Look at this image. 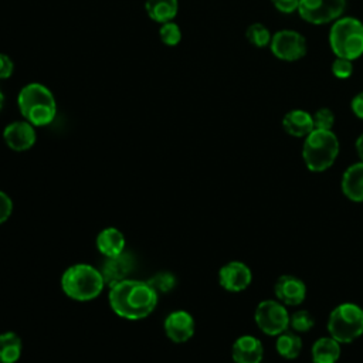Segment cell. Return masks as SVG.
<instances>
[{
    "instance_id": "6da1fadb",
    "label": "cell",
    "mask_w": 363,
    "mask_h": 363,
    "mask_svg": "<svg viewBox=\"0 0 363 363\" xmlns=\"http://www.w3.org/2000/svg\"><path fill=\"white\" fill-rule=\"evenodd\" d=\"M157 303V292L147 281L123 279L109 291V305L121 318L138 320L153 312Z\"/></svg>"
},
{
    "instance_id": "7a4b0ae2",
    "label": "cell",
    "mask_w": 363,
    "mask_h": 363,
    "mask_svg": "<svg viewBox=\"0 0 363 363\" xmlns=\"http://www.w3.org/2000/svg\"><path fill=\"white\" fill-rule=\"evenodd\" d=\"M17 106L21 116L34 126L50 125L57 113L54 94L38 82H30L20 89Z\"/></svg>"
},
{
    "instance_id": "3957f363",
    "label": "cell",
    "mask_w": 363,
    "mask_h": 363,
    "mask_svg": "<svg viewBox=\"0 0 363 363\" xmlns=\"http://www.w3.org/2000/svg\"><path fill=\"white\" fill-rule=\"evenodd\" d=\"M101 271L88 264H75L65 269L61 277V286L67 296L74 301H91L104 289Z\"/></svg>"
},
{
    "instance_id": "277c9868",
    "label": "cell",
    "mask_w": 363,
    "mask_h": 363,
    "mask_svg": "<svg viewBox=\"0 0 363 363\" xmlns=\"http://www.w3.org/2000/svg\"><path fill=\"white\" fill-rule=\"evenodd\" d=\"M339 155V140L332 130L313 129L303 142L302 157L311 172L320 173L329 169Z\"/></svg>"
},
{
    "instance_id": "5b68a950",
    "label": "cell",
    "mask_w": 363,
    "mask_h": 363,
    "mask_svg": "<svg viewBox=\"0 0 363 363\" xmlns=\"http://www.w3.org/2000/svg\"><path fill=\"white\" fill-rule=\"evenodd\" d=\"M329 45L339 58L356 60L363 54V23L356 17L337 18L329 31Z\"/></svg>"
},
{
    "instance_id": "8992f818",
    "label": "cell",
    "mask_w": 363,
    "mask_h": 363,
    "mask_svg": "<svg viewBox=\"0 0 363 363\" xmlns=\"http://www.w3.org/2000/svg\"><path fill=\"white\" fill-rule=\"evenodd\" d=\"M328 332L339 343H350L363 335V309L352 302L337 305L329 315Z\"/></svg>"
},
{
    "instance_id": "52a82bcc",
    "label": "cell",
    "mask_w": 363,
    "mask_h": 363,
    "mask_svg": "<svg viewBox=\"0 0 363 363\" xmlns=\"http://www.w3.org/2000/svg\"><path fill=\"white\" fill-rule=\"evenodd\" d=\"M254 319L261 332L268 336H278L289 328V313L279 301L265 299L255 308Z\"/></svg>"
},
{
    "instance_id": "ba28073f",
    "label": "cell",
    "mask_w": 363,
    "mask_h": 363,
    "mask_svg": "<svg viewBox=\"0 0 363 363\" xmlns=\"http://www.w3.org/2000/svg\"><path fill=\"white\" fill-rule=\"evenodd\" d=\"M346 9V0H299V16L315 26L328 24L340 18Z\"/></svg>"
},
{
    "instance_id": "9c48e42d",
    "label": "cell",
    "mask_w": 363,
    "mask_h": 363,
    "mask_svg": "<svg viewBox=\"0 0 363 363\" xmlns=\"http://www.w3.org/2000/svg\"><path fill=\"white\" fill-rule=\"evenodd\" d=\"M269 50L281 61H298L306 54V40L295 30H279L272 35Z\"/></svg>"
},
{
    "instance_id": "30bf717a",
    "label": "cell",
    "mask_w": 363,
    "mask_h": 363,
    "mask_svg": "<svg viewBox=\"0 0 363 363\" xmlns=\"http://www.w3.org/2000/svg\"><path fill=\"white\" fill-rule=\"evenodd\" d=\"M252 272L241 261H230L218 271V282L228 292H241L250 286Z\"/></svg>"
},
{
    "instance_id": "8fae6325",
    "label": "cell",
    "mask_w": 363,
    "mask_h": 363,
    "mask_svg": "<svg viewBox=\"0 0 363 363\" xmlns=\"http://www.w3.org/2000/svg\"><path fill=\"white\" fill-rule=\"evenodd\" d=\"M3 139L10 149L16 152H24L33 147L37 135L34 130V125L24 119L9 123L3 130Z\"/></svg>"
},
{
    "instance_id": "7c38bea8",
    "label": "cell",
    "mask_w": 363,
    "mask_h": 363,
    "mask_svg": "<svg viewBox=\"0 0 363 363\" xmlns=\"http://www.w3.org/2000/svg\"><path fill=\"white\" fill-rule=\"evenodd\" d=\"M274 292L281 303L296 306L302 303L306 296V285L295 275H281L275 282Z\"/></svg>"
},
{
    "instance_id": "4fadbf2b",
    "label": "cell",
    "mask_w": 363,
    "mask_h": 363,
    "mask_svg": "<svg viewBox=\"0 0 363 363\" xmlns=\"http://www.w3.org/2000/svg\"><path fill=\"white\" fill-rule=\"evenodd\" d=\"M164 332L170 340L183 343L194 333V319L186 311H173L164 319Z\"/></svg>"
},
{
    "instance_id": "5bb4252c",
    "label": "cell",
    "mask_w": 363,
    "mask_h": 363,
    "mask_svg": "<svg viewBox=\"0 0 363 363\" xmlns=\"http://www.w3.org/2000/svg\"><path fill=\"white\" fill-rule=\"evenodd\" d=\"M133 257L125 251L119 255L106 258L101 268V275L104 278L105 285L113 286L115 284L126 279V277L130 274L133 268Z\"/></svg>"
},
{
    "instance_id": "9a60e30c",
    "label": "cell",
    "mask_w": 363,
    "mask_h": 363,
    "mask_svg": "<svg viewBox=\"0 0 363 363\" xmlns=\"http://www.w3.org/2000/svg\"><path fill=\"white\" fill-rule=\"evenodd\" d=\"M231 353L234 363H261L264 346L258 337L244 335L234 342Z\"/></svg>"
},
{
    "instance_id": "2e32d148",
    "label": "cell",
    "mask_w": 363,
    "mask_h": 363,
    "mask_svg": "<svg viewBox=\"0 0 363 363\" xmlns=\"http://www.w3.org/2000/svg\"><path fill=\"white\" fill-rule=\"evenodd\" d=\"M284 130L295 138H306L313 129L312 115L303 109H292L282 118Z\"/></svg>"
},
{
    "instance_id": "e0dca14e",
    "label": "cell",
    "mask_w": 363,
    "mask_h": 363,
    "mask_svg": "<svg viewBox=\"0 0 363 363\" xmlns=\"http://www.w3.org/2000/svg\"><path fill=\"white\" fill-rule=\"evenodd\" d=\"M342 191L354 203H363V162L349 166L342 176Z\"/></svg>"
},
{
    "instance_id": "ac0fdd59",
    "label": "cell",
    "mask_w": 363,
    "mask_h": 363,
    "mask_svg": "<svg viewBox=\"0 0 363 363\" xmlns=\"http://www.w3.org/2000/svg\"><path fill=\"white\" fill-rule=\"evenodd\" d=\"M96 247L106 258L119 255L125 251V237L118 228L108 227L98 234Z\"/></svg>"
},
{
    "instance_id": "d6986e66",
    "label": "cell",
    "mask_w": 363,
    "mask_h": 363,
    "mask_svg": "<svg viewBox=\"0 0 363 363\" xmlns=\"http://www.w3.org/2000/svg\"><path fill=\"white\" fill-rule=\"evenodd\" d=\"M340 343L332 336L318 339L311 350L313 363H336L340 357Z\"/></svg>"
},
{
    "instance_id": "ffe728a7",
    "label": "cell",
    "mask_w": 363,
    "mask_h": 363,
    "mask_svg": "<svg viewBox=\"0 0 363 363\" xmlns=\"http://www.w3.org/2000/svg\"><path fill=\"white\" fill-rule=\"evenodd\" d=\"M145 10L147 16L156 23H167L173 21L179 11L177 0H146Z\"/></svg>"
},
{
    "instance_id": "44dd1931",
    "label": "cell",
    "mask_w": 363,
    "mask_h": 363,
    "mask_svg": "<svg viewBox=\"0 0 363 363\" xmlns=\"http://www.w3.org/2000/svg\"><path fill=\"white\" fill-rule=\"evenodd\" d=\"M275 347L281 357L294 360L299 356V353L302 350V339L294 330L286 329L277 336Z\"/></svg>"
},
{
    "instance_id": "7402d4cb",
    "label": "cell",
    "mask_w": 363,
    "mask_h": 363,
    "mask_svg": "<svg viewBox=\"0 0 363 363\" xmlns=\"http://www.w3.org/2000/svg\"><path fill=\"white\" fill-rule=\"evenodd\" d=\"M21 354V340L13 332L0 335V360L3 363H16Z\"/></svg>"
},
{
    "instance_id": "603a6c76",
    "label": "cell",
    "mask_w": 363,
    "mask_h": 363,
    "mask_svg": "<svg viewBox=\"0 0 363 363\" xmlns=\"http://www.w3.org/2000/svg\"><path fill=\"white\" fill-rule=\"evenodd\" d=\"M245 37H247L248 43L257 48H264V47L269 45L271 38H272L269 30L261 23L251 24L245 31Z\"/></svg>"
},
{
    "instance_id": "cb8c5ba5",
    "label": "cell",
    "mask_w": 363,
    "mask_h": 363,
    "mask_svg": "<svg viewBox=\"0 0 363 363\" xmlns=\"http://www.w3.org/2000/svg\"><path fill=\"white\" fill-rule=\"evenodd\" d=\"M159 38L160 41L164 44V45H169V47H174L180 43L182 40V30L180 27L173 23V21H167V23H163L160 24V28H159Z\"/></svg>"
},
{
    "instance_id": "d4e9b609",
    "label": "cell",
    "mask_w": 363,
    "mask_h": 363,
    "mask_svg": "<svg viewBox=\"0 0 363 363\" xmlns=\"http://www.w3.org/2000/svg\"><path fill=\"white\" fill-rule=\"evenodd\" d=\"M315 325L313 316L308 311H296L289 315V328L294 332H309Z\"/></svg>"
},
{
    "instance_id": "484cf974",
    "label": "cell",
    "mask_w": 363,
    "mask_h": 363,
    "mask_svg": "<svg viewBox=\"0 0 363 363\" xmlns=\"http://www.w3.org/2000/svg\"><path fill=\"white\" fill-rule=\"evenodd\" d=\"M147 284L157 292V294H164L169 292L174 288L176 285V277L170 272H159L147 281Z\"/></svg>"
},
{
    "instance_id": "4316f807",
    "label": "cell",
    "mask_w": 363,
    "mask_h": 363,
    "mask_svg": "<svg viewBox=\"0 0 363 363\" xmlns=\"http://www.w3.org/2000/svg\"><path fill=\"white\" fill-rule=\"evenodd\" d=\"M313 126L315 129H322V130H332L335 125V115L329 108H320L318 109L313 115Z\"/></svg>"
},
{
    "instance_id": "83f0119b",
    "label": "cell",
    "mask_w": 363,
    "mask_h": 363,
    "mask_svg": "<svg viewBox=\"0 0 363 363\" xmlns=\"http://www.w3.org/2000/svg\"><path fill=\"white\" fill-rule=\"evenodd\" d=\"M332 74L339 78V79H346L353 74V64L350 60L346 58H339L332 62Z\"/></svg>"
},
{
    "instance_id": "f1b7e54d",
    "label": "cell",
    "mask_w": 363,
    "mask_h": 363,
    "mask_svg": "<svg viewBox=\"0 0 363 363\" xmlns=\"http://www.w3.org/2000/svg\"><path fill=\"white\" fill-rule=\"evenodd\" d=\"M13 71H14V62L11 61V58L7 54L0 52V79L10 78Z\"/></svg>"
},
{
    "instance_id": "f546056e",
    "label": "cell",
    "mask_w": 363,
    "mask_h": 363,
    "mask_svg": "<svg viewBox=\"0 0 363 363\" xmlns=\"http://www.w3.org/2000/svg\"><path fill=\"white\" fill-rule=\"evenodd\" d=\"M11 210H13V203L10 197L6 193L0 191V224L9 220Z\"/></svg>"
},
{
    "instance_id": "4dcf8cb0",
    "label": "cell",
    "mask_w": 363,
    "mask_h": 363,
    "mask_svg": "<svg viewBox=\"0 0 363 363\" xmlns=\"http://www.w3.org/2000/svg\"><path fill=\"white\" fill-rule=\"evenodd\" d=\"M271 3L274 4V7L285 14H291L294 11L298 10V4L299 0H271Z\"/></svg>"
},
{
    "instance_id": "1f68e13d",
    "label": "cell",
    "mask_w": 363,
    "mask_h": 363,
    "mask_svg": "<svg viewBox=\"0 0 363 363\" xmlns=\"http://www.w3.org/2000/svg\"><path fill=\"white\" fill-rule=\"evenodd\" d=\"M350 108H352V112H353L359 119H363V91L353 96V99H352V102H350Z\"/></svg>"
},
{
    "instance_id": "d6a6232c",
    "label": "cell",
    "mask_w": 363,
    "mask_h": 363,
    "mask_svg": "<svg viewBox=\"0 0 363 363\" xmlns=\"http://www.w3.org/2000/svg\"><path fill=\"white\" fill-rule=\"evenodd\" d=\"M356 152L359 155L360 162H363V133L356 139Z\"/></svg>"
},
{
    "instance_id": "836d02e7",
    "label": "cell",
    "mask_w": 363,
    "mask_h": 363,
    "mask_svg": "<svg viewBox=\"0 0 363 363\" xmlns=\"http://www.w3.org/2000/svg\"><path fill=\"white\" fill-rule=\"evenodd\" d=\"M3 104H4V95H3V92L0 89V111L3 109Z\"/></svg>"
},
{
    "instance_id": "e575fe53",
    "label": "cell",
    "mask_w": 363,
    "mask_h": 363,
    "mask_svg": "<svg viewBox=\"0 0 363 363\" xmlns=\"http://www.w3.org/2000/svg\"><path fill=\"white\" fill-rule=\"evenodd\" d=\"M0 363H3V362H1V360H0Z\"/></svg>"
}]
</instances>
